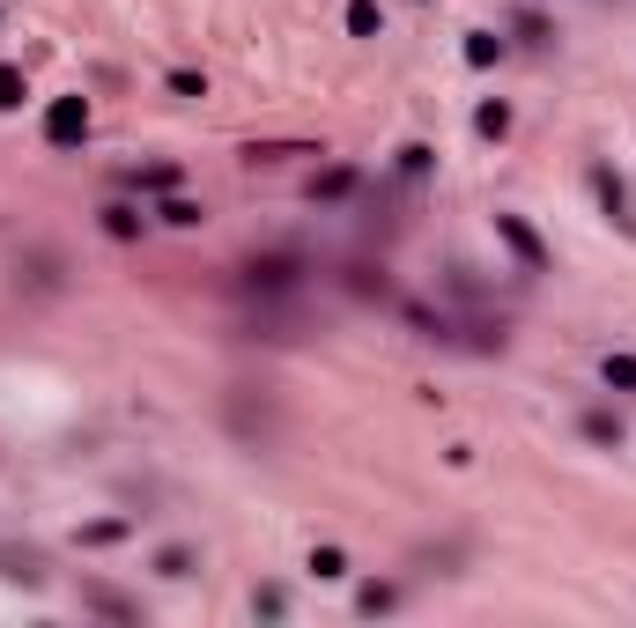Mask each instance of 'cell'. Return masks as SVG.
<instances>
[{
    "instance_id": "obj_4",
    "label": "cell",
    "mask_w": 636,
    "mask_h": 628,
    "mask_svg": "<svg viewBox=\"0 0 636 628\" xmlns=\"http://www.w3.org/2000/svg\"><path fill=\"white\" fill-rule=\"evenodd\" d=\"M311 569H318V577H348V555H341V547H318V555H311Z\"/></svg>"
},
{
    "instance_id": "obj_8",
    "label": "cell",
    "mask_w": 636,
    "mask_h": 628,
    "mask_svg": "<svg viewBox=\"0 0 636 628\" xmlns=\"http://www.w3.org/2000/svg\"><path fill=\"white\" fill-rule=\"evenodd\" d=\"M481 133H511V111H503V104H481Z\"/></svg>"
},
{
    "instance_id": "obj_5",
    "label": "cell",
    "mask_w": 636,
    "mask_h": 628,
    "mask_svg": "<svg viewBox=\"0 0 636 628\" xmlns=\"http://www.w3.org/2000/svg\"><path fill=\"white\" fill-rule=\"evenodd\" d=\"M496 230H503V237H511V244H518V252H526V259L540 266V244H533V230H526V222H511V215H503V222H496Z\"/></svg>"
},
{
    "instance_id": "obj_9",
    "label": "cell",
    "mask_w": 636,
    "mask_h": 628,
    "mask_svg": "<svg viewBox=\"0 0 636 628\" xmlns=\"http://www.w3.org/2000/svg\"><path fill=\"white\" fill-rule=\"evenodd\" d=\"M0 104H23V74H8V67H0Z\"/></svg>"
},
{
    "instance_id": "obj_3",
    "label": "cell",
    "mask_w": 636,
    "mask_h": 628,
    "mask_svg": "<svg viewBox=\"0 0 636 628\" xmlns=\"http://www.w3.org/2000/svg\"><path fill=\"white\" fill-rule=\"evenodd\" d=\"M348 30L355 37H378V8H370V0H348Z\"/></svg>"
},
{
    "instance_id": "obj_2",
    "label": "cell",
    "mask_w": 636,
    "mask_h": 628,
    "mask_svg": "<svg viewBox=\"0 0 636 628\" xmlns=\"http://www.w3.org/2000/svg\"><path fill=\"white\" fill-rule=\"evenodd\" d=\"M193 562H200L193 547H163V555H156V577H171V584H178V577H193Z\"/></svg>"
},
{
    "instance_id": "obj_1",
    "label": "cell",
    "mask_w": 636,
    "mask_h": 628,
    "mask_svg": "<svg viewBox=\"0 0 636 628\" xmlns=\"http://www.w3.org/2000/svg\"><path fill=\"white\" fill-rule=\"evenodd\" d=\"M82 126H89V104L82 97H60V104L45 111V133H52V141H74Z\"/></svg>"
},
{
    "instance_id": "obj_7",
    "label": "cell",
    "mask_w": 636,
    "mask_h": 628,
    "mask_svg": "<svg viewBox=\"0 0 636 628\" xmlns=\"http://www.w3.org/2000/svg\"><path fill=\"white\" fill-rule=\"evenodd\" d=\"M607 385H636V355H607Z\"/></svg>"
},
{
    "instance_id": "obj_6",
    "label": "cell",
    "mask_w": 636,
    "mask_h": 628,
    "mask_svg": "<svg viewBox=\"0 0 636 628\" xmlns=\"http://www.w3.org/2000/svg\"><path fill=\"white\" fill-rule=\"evenodd\" d=\"M104 230H111V237H134L141 215H134V207H104Z\"/></svg>"
}]
</instances>
